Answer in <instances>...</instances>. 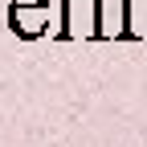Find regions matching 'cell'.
Instances as JSON below:
<instances>
[{
    "instance_id": "6da1fadb",
    "label": "cell",
    "mask_w": 147,
    "mask_h": 147,
    "mask_svg": "<svg viewBox=\"0 0 147 147\" xmlns=\"http://www.w3.org/2000/svg\"><path fill=\"white\" fill-rule=\"evenodd\" d=\"M65 4V29L61 37H98V0H61Z\"/></svg>"
},
{
    "instance_id": "7a4b0ae2",
    "label": "cell",
    "mask_w": 147,
    "mask_h": 147,
    "mask_svg": "<svg viewBox=\"0 0 147 147\" xmlns=\"http://www.w3.org/2000/svg\"><path fill=\"white\" fill-rule=\"evenodd\" d=\"M49 0H12V12H8V21H12V33H21V37H37L45 25H49Z\"/></svg>"
}]
</instances>
